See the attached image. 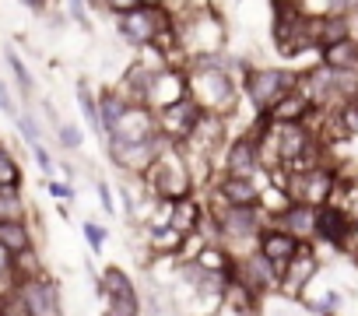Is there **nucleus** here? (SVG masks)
Segmentation results:
<instances>
[{
    "label": "nucleus",
    "mask_w": 358,
    "mask_h": 316,
    "mask_svg": "<svg viewBox=\"0 0 358 316\" xmlns=\"http://www.w3.org/2000/svg\"><path fill=\"white\" fill-rule=\"evenodd\" d=\"M243 81L232 78L229 67H187V92L211 116H232L243 99Z\"/></svg>",
    "instance_id": "f257e3e1"
},
{
    "label": "nucleus",
    "mask_w": 358,
    "mask_h": 316,
    "mask_svg": "<svg viewBox=\"0 0 358 316\" xmlns=\"http://www.w3.org/2000/svg\"><path fill=\"white\" fill-rule=\"evenodd\" d=\"M144 187L155 201H187L197 194V180L190 173V162L179 144H165L155 166L144 173Z\"/></svg>",
    "instance_id": "f03ea898"
},
{
    "label": "nucleus",
    "mask_w": 358,
    "mask_h": 316,
    "mask_svg": "<svg viewBox=\"0 0 358 316\" xmlns=\"http://www.w3.org/2000/svg\"><path fill=\"white\" fill-rule=\"evenodd\" d=\"M295 88H299V71H288V67H246L243 74V92L253 102L257 120H264Z\"/></svg>",
    "instance_id": "7ed1b4c3"
},
{
    "label": "nucleus",
    "mask_w": 358,
    "mask_h": 316,
    "mask_svg": "<svg viewBox=\"0 0 358 316\" xmlns=\"http://www.w3.org/2000/svg\"><path fill=\"white\" fill-rule=\"evenodd\" d=\"M116 29H120L123 43L141 50V46L158 43V36H165L172 29V15L165 8H134V11L116 18Z\"/></svg>",
    "instance_id": "20e7f679"
},
{
    "label": "nucleus",
    "mask_w": 358,
    "mask_h": 316,
    "mask_svg": "<svg viewBox=\"0 0 358 316\" xmlns=\"http://www.w3.org/2000/svg\"><path fill=\"white\" fill-rule=\"evenodd\" d=\"M165 144H169L165 137H151V141H106L102 148H106L109 162L116 169H123L127 176H141L144 180V173L155 166V158L162 155Z\"/></svg>",
    "instance_id": "39448f33"
},
{
    "label": "nucleus",
    "mask_w": 358,
    "mask_h": 316,
    "mask_svg": "<svg viewBox=\"0 0 358 316\" xmlns=\"http://www.w3.org/2000/svg\"><path fill=\"white\" fill-rule=\"evenodd\" d=\"M285 190H288V197L295 204L323 208V204H330V197L337 190V169L316 166V169H306V173H288Z\"/></svg>",
    "instance_id": "423d86ee"
},
{
    "label": "nucleus",
    "mask_w": 358,
    "mask_h": 316,
    "mask_svg": "<svg viewBox=\"0 0 358 316\" xmlns=\"http://www.w3.org/2000/svg\"><path fill=\"white\" fill-rule=\"evenodd\" d=\"M229 281H236L239 288H246L253 299H267L271 292H278V267L264 257V253H246V257H236L232 260V274Z\"/></svg>",
    "instance_id": "0eeeda50"
},
{
    "label": "nucleus",
    "mask_w": 358,
    "mask_h": 316,
    "mask_svg": "<svg viewBox=\"0 0 358 316\" xmlns=\"http://www.w3.org/2000/svg\"><path fill=\"white\" fill-rule=\"evenodd\" d=\"M316 274H320V253H316L313 243H302L299 253L278 271V295L288 299V302L302 299V292L313 285Z\"/></svg>",
    "instance_id": "6e6552de"
},
{
    "label": "nucleus",
    "mask_w": 358,
    "mask_h": 316,
    "mask_svg": "<svg viewBox=\"0 0 358 316\" xmlns=\"http://www.w3.org/2000/svg\"><path fill=\"white\" fill-rule=\"evenodd\" d=\"M201 106L187 95V99H179L176 106H165V109H158L155 113V127H158V137H165L169 144H183L190 134H194V127L201 123Z\"/></svg>",
    "instance_id": "1a4fd4ad"
},
{
    "label": "nucleus",
    "mask_w": 358,
    "mask_h": 316,
    "mask_svg": "<svg viewBox=\"0 0 358 316\" xmlns=\"http://www.w3.org/2000/svg\"><path fill=\"white\" fill-rule=\"evenodd\" d=\"M18 295L29 306L32 316H64V299H60V285L50 274L39 278H25L18 281Z\"/></svg>",
    "instance_id": "9d476101"
},
{
    "label": "nucleus",
    "mask_w": 358,
    "mask_h": 316,
    "mask_svg": "<svg viewBox=\"0 0 358 316\" xmlns=\"http://www.w3.org/2000/svg\"><path fill=\"white\" fill-rule=\"evenodd\" d=\"M222 176H239V180H257L264 176L260 169V151H257V134H243L229 141L225 158H222Z\"/></svg>",
    "instance_id": "9b49d317"
},
{
    "label": "nucleus",
    "mask_w": 358,
    "mask_h": 316,
    "mask_svg": "<svg viewBox=\"0 0 358 316\" xmlns=\"http://www.w3.org/2000/svg\"><path fill=\"white\" fill-rule=\"evenodd\" d=\"M151 137H158V127L148 106H127L123 116L106 130V141H151Z\"/></svg>",
    "instance_id": "f8f14e48"
},
{
    "label": "nucleus",
    "mask_w": 358,
    "mask_h": 316,
    "mask_svg": "<svg viewBox=\"0 0 358 316\" xmlns=\"http://www.w3.org/2000/svg\"><path fill=\"white\" fill-rule=\"evenodd\" d=\"M187 67H165L155 74L151 81V92H148V109L158 113L165 106H176L179 99H187Z\"/></svg>",
    "instance_id": "ddd939ff"
},
{
    "label": "nucleus",
    "mask_w": 358,
    "mask_h": 316,
    "mask_svg": "<svg viewBox=\"0 0 358 316\" xmlns=\"http://www.w3.org/2000/svg\"><path fill=\"white\" fill-rule=\"evenodd\" d=\"M274 229L295 236L299 243H316V232H320V208H309V204H292L281 218L271 222Z\"/></svg>",
    "instance_id": "4468645a"
},
{
    "label": "nucleus",
    "mask_w": 358,
    "mask_h": 316,
    "mask_svg": "<svg viewBox=\"0 0 358 316\" xmlns=\"http://www.w3.org/2000/svg\"><path fill=\"white\" fill-rule=\"evenodd\" d=\"M299 246H302V243H299L295 236H288V232H281V229H274V225H267V229L260 232V239H257V253H264L278 271L299 253Z\"/></svg>",
    "instance_id": "2eb2a0df"
},
{
    "label": "nucleus",
    "mask_w": 358,
    "mask_h": 316,
    "mask_svg": "<svg viewBox=\"0 0 358 316\" xmlns=\"http://www.w3.org/2000/svg\"><path fill=\"white\" fill-rule=\"evenodd\" d=\"M208 187H215L229 204H257L260 201V176L257 180H239V176H218Z\"/></svg>",
    "instance_id": "dca6fc26"
},
{
    "label": "nucleus",
    "mask_w": 358,
    "mask_h": 316,
    "mask_svg": "<svg viewBox=\"0 0 358 316\" xmlns=\"http://www.w3.org/2000/svg\"><path fill=\"white\" fill-rule=\"evenodd\" d=\"M204 218H208V208L197 201V194L187 197V201H172V218H169V225H172L176 232L194 236V232H201V222H204Z\"/></svg>",
    "instance_id": "f3484780"
},
{
    "label": "nucleus",
    "mask_w": 358,
    "mask_h": 316,
    "mask_svg": "<svg viewBox=\"0 0 358 316\" xmlns=\"http://www.w3.org/2000/svg\"><path fill=\"white\" fill-rule=\"evenodd\" d=\"M309 113H313L309 99L295 88V92H288V95H285V99H281V102L264 116V120H267V123H306V120H309Z\"/></svg>",
    "instance_id": "a211bd4d"
},
{
    "label": "nucleus",
    "mask_w": 358,
    "mask_h": 316,
    "mask_svg": "<svg viewBox=\"0 0 358 316\" xmlns=\"http://www.w3.org/2000/svg\"><path fill=\"white\" fill-rule=\"evenodd\" d=\"M320 64L334 67V71H358V39H344V43H334V46H323L320 50Z\"/></svg>",
    "instance_id": "6ab92c4d"
},
{
    "label": "nucleus",
    "mask_w": 358,
    "mask_h": 316,
    "mask_svg": "<svg viewBox=\"0 0 358 316\" xmlns=\"http://www.w3.org/2000/svg\"><path fill=\"white\" fill-rule=\"evenodd\" d=\"M0 246H8L15 257L36 250V232L29 222H0Z\"/></svg>",
    "instance_id": "aec40b11"
},
{
    "label": "nucleus",
    "mask_w": 358,
    "mask_h": 316,
    "mask_svg": "<svg viewBox=\"0 0 358 316\" xmlns=\"http://www.w3.org/2000/svg\"><path fill=\"white\" fill-rule=\"evenodd\" d=\"M78 106H81V116H85V123H88V130L106 144V127H102V116H99V99L92 95V85H88V78H78Z\"/></svg>",
    "instance_id": "412c9836"
},
{
    "label": "nucleus",
    "mask_w": 358,
    "mask_h": 316,
    "mask_svg": "<svg viewBox=\"0 0 358 316\" xmlns=\"http://www.w3.org/2000/svg\"><path fill=\"white\" fill-rule=\"evenodd\" d=\"M130 102L116 92V88H106V92H99V116H102V127L109 130L120 116H123V109H127Z\"/></svg>",
    "instance_id": "4be33fe9"
},
{
    "label": "nucleus",
    "mask_w": 358,
    "mask_h": 316,
    "mask_svg": "<svg viewBox=\"0 0 358 316\" xmlns=\"http://www.w3.org/2000/svg\"><path fill=\"white\" fill-rule=\"evenodd\" d=\"M4 60H8V67H11L15 81H18V92H22V99H25V102H32V99H36V81H32V74H29L25 60H22L15 50H4Z\"/></svg>",
    "instance_id": "5701e85b"
},
{
    "label": "nucleus",
    "mask_w": 358,
    "mask_h": 316,
    "mask_svg": "<svg viewBox=\"0 0 358 316\" xmlns=\"http://www.w3.org/2000/svg\"><path fill=\"white\" fill-rule=\"evenodd\" d=\"M0 187H8V190H22V166H18V158L0 144Z\"/></svg>",
    "instance_id": "b1692460"
},
{
    "label": "nucleus",
    "mask_w": 358,
    "mask_h": 316,
    "mask_svg": "<svg viewBox=\"0 0 358 316\" xmlns=\"http://www.w3.org/2000/svg\"><path fill=\"white\" fill-rule=\"evenodd\" d=\"M57 137H60V144H64V151H81L85 148V130L81 127H74V123H60V130H57Z\"/></svg>",
    "instance_id": "393cba45"
},
{
    "label": "nucleus",
    "mask_w": 358,
    "mask_h": 316,
    "mask_svg": "<svg viewBox=\"0 0 358 316\" xmlns=\"http://www.w3.org/2000/svg\"><path fill=\"white\" fill-rule=\"evenodd\" d=\"M15 127L22 130V137L29 141V148H32V144H43V130H39V123H36V116H32L29 109H22V116L15 120Z\"/></svg>",
    "instance_id": "a878e982"
},
{
    "label": "nucleus",
    "mask_w": 358,
    "mask_h": 316,
    "mask_svg": "<svg viewBox=\"0 0 358 316\" xmlns=\"http://www.w3.org/2000/svg\"><path fill=\"white\" fill-rule=\"evenodd\" d=\"M67 18L74 22V25H81L88 36H92V15H88V0H67Z\"/></svg>",
    "instance_id": "bb28decb"
},
{
    "label": "nucleus",
    "mask_w": 358,
    "mask_h": 316,
    "mask_svg": "<svg viewBox=\"0 0 358 316\" xmlns=\"http://www.w3.org/2000/svg\"><path fill=\"white\" fill-rule=\"evenodd\" d=\"M81 232H85V243L92 246V253H102V246H106V229H102L99 222H85Z\"/></svg>",
    "instance_id": "cd10ccee"
},
{
    "label": "nucleus",
    "mask_w": 358,
    "mask_h": 316,
    "mask_svg": "<svg viewBox=\"0 0 358 316\" xmlns=\"http://www.w3.org/2000/svg\"><path fill=\"white\" fill-rule=\"evenodd\" d=\"M0 113H8L11 120H18L22 116V109H18V102H15V95H11V88L0 81Z\"/></svg>",
    "instance_id": "c85d7f7f"
},
{
    "label": "nucleus",
    "mask_w": 358,
    "mask_h": 316,
    "mask_svg": "<svg viewBox=\"0 0 358 316\" xmlns=\"http://www.w3.org/2000/svg\"><path fill=\"white\" fill-rule=\"evenodd\" d=\"M32 155H36V162H39V169L53 180V173H57V162H53V158H50V151L43 148V144H32Z\"/></svg>",
    "instance_id": "c756f323"
},
{
    "label": "nucleus",
    "mask_w": 358,
    "mask_h": 316,
    "mask_svg": "<svg viewBox=\"0 0 358 316\" xmlns=\"http://www.w3.org/2000/svg\"><path fill=\"white\" fill-rule=\"evenodd\" d=\"M95 194H99V201H102L99 208H102L106 215H116V204H113V190H109V187H106L102 180H95Z\"/></svg>",
    "instance_id": "7c9ffc66"
},
{
    "label": "nucleus",
    "mask_w": 358,
    "mask_h": 316,
    "mask_svg": "<svg viewBox=\"0 0 358 316\" xmlns=\"http://www.w3.org/2000/svg\"><path fill=\"white\" fill-rule=\"evenodd\" d=\"M134 8H141L137 4V0H106V4H102V11H109V15H127V11H134Z\"/></svg>",
    "instance_id": "2f4dec72"
},
{
    "label": "nucleus",
    "mask_w": 358,
    "mask_h": 316,
    "mask_svg": "<svg viewBox=\"0 0 358 316\" xmlns=\"http://www.w3.org/2000/svg\"><path fill=\"white\" fill-rule=\"evenodd\" d=\"M46 190H50L53 197H60V201H71V197H74V190H71L67 183H57V180H46Z\"/></svg>",
    "instance_id": "473e14b6"
},
{
    "label": "nucleus",
    "mask_w": 358,
    "mask_h": 316,
    "mask_svg": "<svg viewBox=\"0 0 358 316\" xmlns=\"http://www.w3.org/2000/svg\"><path fill=\"white\" fill-rule=\"evenodd\" d=\"M4 274H15V253L8 246H0V278Z\"/></svg>",
    "instance_id": "72a5a7b5"
},
{
    "label": "nucleus",
    "mask_w": 358,
    "mask_h": 316,
    "mask_svg": "<svg viewBox=\"0 0 358 316\" xmlns=\"http://www.w3.org/2000/svg\"><path fill=\"white\" fill-rule=\"evenodd\" d=\"M39 106H43V113H46V120H50V127H53V130H60V123H64V120H60V113H57V106H53V102H39Z\"/></svg>",
    "instance_id": "f704fd0d"
},
{
    "label": "nucleus",
    "mask_w": 358,
    "mask_h": 316,
    "mask_svg": "<svg viewBox=\"0 0 358 316\" xmlns=\"http://www.w3.org/2000/svg\"><path fill=\"white\" fill-rule=\"evenodd\" d=\"M22 4H25L29 11H36V15H43V11L50 8V0H22Z\"/></svg>",
    "instance_id": "c9c22d12"
},
{
    "label": "nucleus",
    "mask_w": 358,
    "mask_h": 316,
    "mask_svg": "<svg viewBox=\"0 0 358 316\" xmlns=\"http://www.w3.org/2000/svg\"><path fill=\"white\" fill-rule=\"evenodd\" d=\"M137 4H141V8H165L169 0H137Z\"/></svg>",
    "instance_id": "e433bc0d"
},
{
    "label": "nucleus",
    "mask_w": 358,
    "mask_h": 316,
    "mask_svg": "<svg viewBox=\"0 0 358 316\" xmlns=\"http://www.w3.org/2000/svg\"><path fill=\"white\" fill-rule=\"evenodd\" d=\"M351 106H355V113H358V102H351Z\"/></svg>",
    "instance_id": "4c0bfd02"
}]
</instances>
